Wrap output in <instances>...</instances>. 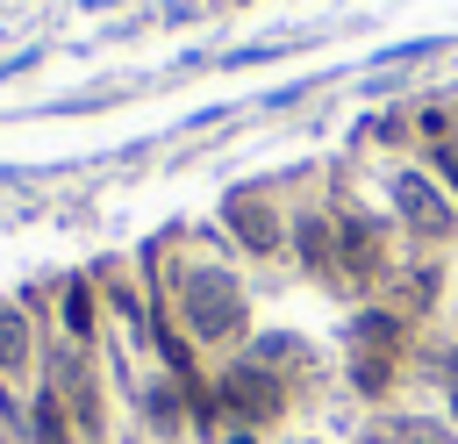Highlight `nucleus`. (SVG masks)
Wrapping results in <instances>:
<instances>
[{"instance_id":"9b49d317","label":"nucleus","mask_w":458,"mask_h":444,"mask_svg":"<svg viewBox=\"0 0 458 444\" xmlns=\"http://www.w3.org/2000/svg\"><path fill=\"white\" fill-rule=\"evenodd\" d=\"M286 258H293L315 286L336 294V215H329V208H301V215H293V236H286Z\"/></svg>"},{"instance_id":"ddd939ff","label":"nucleus","mask_w":458,"mask_h":444,"mask_svg":"<svg viewBox=\"0 0 458 444\" xmlns=\"http://www.w3.org/2000/svg\"><path fill=\"white\" fill-rule=\"evenodd\" d=\"M250 358H258L265 372H279L293 394L322 387V365H315V344H308V337H286V329H279V337H258V344H250Z\"/></svg>"},{"instance_id":"39448f33","label":"nucleus","mask_w":458,"mask_h":444,"mask_svg":"<svg viewBox=\"0 0 458 444\" xmlns=\"http://www.w3.org/2000/svg\"><path fill=\"white\" fill-rule=\"evenodd\" d=\"M208 387H215L222 430H250V437H272V430L301 408V394H293L279 372H265L250 351H236L229 365H215V372H208Z\"/></svg>"},{"instance_id":"f3484780","label":"nucleus","mask_w":458,"mask_h":444,"mask_svg":"<svg viewBox=\"0 0 458 444\" xmlns=\"http://www.w3.org/2000/svg\"><path fill=\"white\" fill-rule=\"evenodd\" d=\"M358 444H394V423H386V415H379V423H365V437H358Z\"/></svg>"},{"instance_id":"7ed1b4c3","label":"nucleus","mask_w":458,"mask_h":444,"mask_svg":"<svg viewBox=\"0 0 458 444\" xmlns=\"http://www.w3.org/2000/svg\"><path fill=\"white\" fill-rule=\"evenodd\" d=\"M336 294H358V301H379L386 279L401 272V222L394 215H372V208H351L336 201Z\"/></svg>"},{"instance_id":"20e7f679","label":"nucleus","mask_w":458,"mask_h":444,"mask_svg":"<svg viewBox=\"0 0 458 444\" xmlns=\"http://www.w3.org/2000/svg\"><path fill=\"white\" fill-rule=\"evenodd\" d=\"M36 387H50V394L64 401V415L79 423V444H114V401H107V372H100V358H93L86 344L50 337V344H43V372H36Z\"/></svg>"},{"instance_id":"aec40b11","label":"nucleus","mask_w":458,"mask_h":444,"mask_svg":"<svg viewBox=\"0 0 458 444\" xmlns=\"http://www.w3.org/2000/svg\"><path fill=\"white\" fill-rule=\"evenodd\" d=\"M122 444H150V437H143V430H136V437H122Z\"/></svg>"},{"instance_id":"423d86ee","label":"nucleus","mask_w":458,"mask_h":444,"mask_svg":"<svg viewBox=\"0 0 458 444\" xmlns=\"http://www.w3.org/2000/svg\"><path fill=\"white\" fill-rule=\"evenodd\" d=\"M386 201H394V222H401V236H408L415 251L458 243V201L437 186L429 165H401V172L386 179Z\"/></svg>"},{"instance_id":"2eb2a0df","label":"nucleus","mask_w":458,"mask_h":444,"mask_svg":"<svg viewBox=\"0 0 458 444\" xmlns=\"http://www.w3.org/2000/svg\"><path fill=\"white\" fill-rule=\"evenodd\" d=\"M415 372H429V387L444 394V423H458V344L422 351V365H415Z\"/></svg>"},{"instance_id":"412c9836","label":"nucleus","mask_w":458,"mask_h":444,"mask_svg":"<svg viewBox=\"0 0 458 444\" xmlns=\"http://www.w3.org/2000/svg\"><path fill=\"white\" fill-rule=\"evenodd\" d=\"M301 444H322V437H301Z\"/></svg>"},{"instance_id":"4468645a","label":"nucleus","mask_w":458,"mask_h":444,"mask_svg":"<svg viewBox=\"0 0 458 444\" xmlns=\"http://www.w3.org/2000/svg\"><path fill=\"white\" fill-rule=\"evenodd\" d=\"M21 444H79V423L64 415V401L50 387H29V423H21Z\"/></svg>"},{"instance_id":"f03ea898","label":"nucleus","mask_w":458,"mask_h":444,"mask_svg":"<svg viewBox=\"0 0 458 444\" xmlns=\"http://www.w3.org/2000/svg\"><path fill=\"white\" fill-rule=\"evenodd\" d=\"M415 365H422V329L408 315H394L386 301H365L351 315V329H344V380H351V394L372 401V408H394V394L415 380Z\"/></svg>"},{"instance_id":"a211bd4d","label":"nucleus","mask_w":458,"mask_h":444,"mask_svg":"<svg viewBox=\"0 0 458 444\" xmlns=\"http://www.w3.org/2000/svg\"><path fill=\"white\" fill-rule=\"evenodd\" d=\"M215 444H265V437H250V430H222Z\"/></svg>"},{"instance_id":"1a4fd4ad","label":"nucleus","mask_w":458,"mask_h":444,"mask_svg":"<svg viewBox=\"0 0 458 444\" xmlns=\"http://www.w3.org/2000/svg\"><path fill=\"white\" fill-rule=\"evenodd\" d=\"M43 329H36V315H29V301H0V380L7 387H36V372H43Z\"/></svg>"},{"instance_id":"f257e3e1","label":"nucleus","mask_w":458,"mask_h":444,"mask_svg":"<svg viewBox=\"0 0 458 444\" xmlns=\"http://www.w3.org/2000/svg\"><path fill=\"white\" fill-rule=\"evenodd\" d=\"M157 308L200 351H229L236 358V344H250V294L215 258H172V265H157Z\"/></svg>"},{"instance_id":"dca6fc26","label":"nucleus","mask_w":458,"mask_h":444,"mask_svg":"<svg viewBox=\"0 0 458 444\" xmlns=\"http://www.w3.org/2000/svg\"><path fill=\"white\" fill-rule=\"evenodd\" d=\"M429 172H437V186H444V193H451V201H458V136H451V143H437V150H429Z\"/></svg>"},{"instance_id":"6ab92c4d","label":"nucleus","mask_w":458,"mask_h":444,"mask_svg":"<svg viewBox=\"0 0 458 444\" xmlns=\"http://www.w3.org/2000/svg\"><path fill=\"white\" fill-rule=\"evenodd\" d=\"M0 444H21V437H14V430H7V423H0Z\"/></svg>"},{"instance_id":"9d476101","label":"nucleus","mask_w":458,"mask_h":444,"mask_svg":"<svg viewBox=\"0 0 458 444\" xmlns=\"http://www.w3.org/2000/svg\"><path fill=\"white\" fill-rule=\"evenodd\" d=\"M379 301L422 329V322L444 308V265H437V251H415V258H401V272L386 279V294H379Z\"/></svg>"},{"instance_id":"0eeeda50","label":"nucleus","mask_w":458,"mask_h":444,"mask_svg":"<svg viewBox=\"0 0 458 444\" xmlns=\"http://www.w3.org/2000/svg\"><path fill=\"white\" fill-rule=\"evenodd\" d=\"M222 229L236 236V251H243V258L272 265V258H286L293 215L272 201V186H229V193H222Z\"/></svg>"},{"instance_id":"6e6552de","label":"nucleus","mask_w":458,"mask_h":444,"mask_svg":"<svg viewBox=\"0 0 458 444\" xmlns=\"http://www.w3.org/2000/svg\"><path fill=\"white\" fill-rule=\"evenodd\" d=\"M136 430L150 437V444H179V437H193V380H179V372H150V380H136Z\"/></svg>"},{"instance_id":"f8f14e48","label":"nucleus","mask_w":458,"mask_h":444,"mask_svg":"<svg viewBox=\"0 0 458 444\" xmlns=\"http://www.w3.org/2000/svg\"><path fill=\"white\" fill-rule=\"evenodd\" d=\"M100 315H107V301H100V279L93 272H72V279H57V337L64 344H100Z\"/></svg>"}]
</instances>
